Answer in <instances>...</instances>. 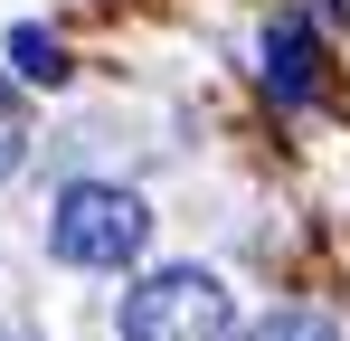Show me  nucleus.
Wrapping results in <instances>:
<instances>
[{
	"instance_id": "1",
	"label": "nucleus",
	"mask_w": 350,
	"mask_h": 341,
	"mask_svg": "<svg viewBox=\"0 0 350 341\" xmlns=\"http://www.w3.org/2000/svg\"><path fill=\"white\" fill-rule=\"evenodd\" d=\"M152 237V209L123 190V180H76L57 190V218H48V247L66 266H133Z\"/></svg>"
},
{
	"instance_id": "2",
	"label": "nucleus",
	"mask_w": 350,
	"mask_h": 341,
	"mask_svg": "<svg viewBox=\"0 0 350 341\" xmlns=\"http://www.w3.org/2000/svg\"><path fill=\"white\" fill-rule=\"evenodd\" d=\"M228 332H237V303L208 266H161L123 303V341H228Z\"/></svg>"
},
{
	"instance_id": "3",
	"label": "nucleus",
	"mask_w": 350,
	"mask_h": 341,
	"mask_svg": "<svg viewBox=\"0 0 350 341\" xmlns=\"http://www.w3.org/2000/svg\"><path fill=\"white\" fill-rule=\"evenodd\" d=\"M265 86H275V105H322L332 95V48H322L312 19L275 10V29H265Z\"/></svg>"
},
{
	"instance_id": "4",
	"label": "nucleus",
	"mask_w": 350,
	"mask_h": 341,
	"mask_svg": "<svg viewBox=\"0 0 350 341\" xmlns=\"http://www.w3.org/2000/svg\"><path fill=\"white\" fill-rule=\"evenodd\" d=\"M10 57H19L29 86H66V48L48 38V29H10Z\"/></svg>"
},
{
	"instance_id": "5",
	"label": "nucleus",
	"mask_w": 350,
	"mask_h": 341,
	"mask_svg": "<svg viewBox=\"0 0 350 341\" xmlns=\"http://www.w3.org/2000/svg\"><path fill=\"white\" fill-rule=\"evenodd\" d=\"M246 341H341V332H332L322 313H265V323H256Z\"/></svg>"
}]
</instances>
